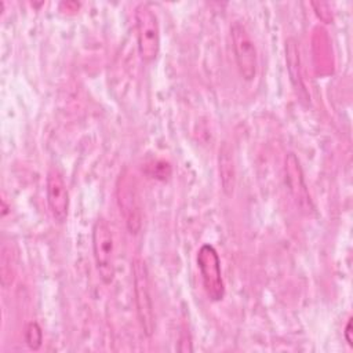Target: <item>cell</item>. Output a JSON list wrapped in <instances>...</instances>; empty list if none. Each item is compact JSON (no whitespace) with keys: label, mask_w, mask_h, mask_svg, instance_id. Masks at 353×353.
I'll return each instance as SVG.
<instances>
[{"label":"cell","mask_w":353,"mask_h":353,"mask_svg":"<svg viewBox=\"0 0 353 353\" xmlns=\"http://www.w3.org/2000/svg\"><path fill=\"white\" fill-rule=\"evenodd\" d=\"M343 335H345V339H346L347 345H349V346H353V338H352V317H350V319L347 320V323H346Z\"/></svg>","instance_id":"14"},{"label":"cell","mask_w":353,"mask_h":353,"mask_svg":"<svg viewBox=\"0 0 353 353\" xmlns=\"http://www.w3.org/2000/svg\"><path fill=\"white\" fill-rule=\"evenodd\" d=\"M230 37L237 69L244 80H252L258 70V52L247 28L234 22L230 26Z\"/></svg>","instance_id":"4"},{"label":"cell","mask_w":353,"mask_h":353,"mask_svg":"<svg viewBox=\"0 0 353 353\" xmlns=\"http://www.w3.org/2000/svg\"><path fill=\"white\" fill-rule=\"evenodd\" d=\"M218 171H219V182H221L222 192L226 196H232L236 186V165H234L233 150L228 142H223L219 148Z\"/></svg>","instance_id":"10"},{"label":"cell","mask_w":353,"mask_h":353,"mask_svg":"<svg viewBox=\"0 0 353 353\" xmlns=\"http://www.w3.org/2000/svg\"><path fill=\"white\" fill-rule=\"evenodd\" d=\"M25 341L30 349H33V350L40 349L41 342H43V332H41L40 325L36 321H32L26 325Z\"/></svg>","instance_id":"12"},{"label":"cell","mask_w":353,"mask_h":353,"mask_svg":"<svg viewBox=\"0 0 353 353\" xmlns=\"http://www.w3.org/2000/svg\"><path fill=\"white\" fill-rule=\"evenodd\" d=\"M312 6L316 8V14H317V17L321 21H324L325 23H331L332 22V14H331L330 7H328L327 3H323V1L316 3V1H313Z\"/></svg>","instance_id":"13"},{"label":"cell","mask_w":353,"mask_h":353,"mask_svg":"<svg viewBox=\"0 0 353 353\" xmlns=\"http://www.w3.org/2000/svg\"><path fill=\"white\" fill-rule=\"evenodd\" d=\"M132 284L137 314L141 328L146 336H152L156 328V316L150 292L148 268L145 261L141 258H135L132 261Z\"/></svg>","instance_id":"1"},{"label":"cell","mask_w":353,"mask_h":353,"mask_svg":"<svg viewBox=\"0 0 353 353\" xmlns=\"http://www.w3.org/2000/svg\"><path fill=\"white\" fill-rule=\"evenodd\" d=\"M11 244L4 243L1 245V258H0V280L3 287H8L14 279V266L11 255Z\"/></svg>","instance_id":"11"},{"label":"cell","mask_w":353,"mask_h":353,"mask_svg":"<svg viewBox=\"0 0 353 353\" xmlns=\"http://www.w3.org/2000/svg\"><path fill=\"white\" fill-rule=\"evenodd\" d=\"M285 63H287V70H288L291 84H292L294 90L296 91L298 97L302 101L309 99L307 91L305 88L303 77H302V63H301L299 46H298V41L294 37H288L285 40Z\"/></svg>","instance_id":"9"},{"label":"cell","mask_w":353,"mask_h":353,"mask_svg":"<svg viewBox=\"0 0 353 353\" xmlns=\"http://www.w3.org/2000/svg\"><path fill=\"white\" fill-rule=\"evenodd\" d=\"M134 17L138 54L143 62H152L160 51V26L157 15L148 3H141L137 6Z\"/></svg>","instance_id":"2"},{"label":"cell","mask_w":353,"mask_h":353,"mask_svg":"<svg viewBox=\"0 0 353 353\" xmlns=\"http://www.w3.org/2000/svg\"><path fill=\"white\" fill-rule=\"evenodd\" d=\"M285 181L291 192V196L296 205L299 207V210L307 214L312 212L313 204L305 183L302 167L298 157L294 153H288L285 156Z\"/></svg>","instance_id":"8"},{"label":"cell","mask_w":353,"mask_h":353,"mask_svg":"<svg viewBox=\"0 0 353 353\" xmlns=\"http://www.w3.org/2000/svg\"><path fill=\"white\" fill-rule=\"evenodd\" d=\"M92 252L101 280L110 284L114 279V243L110 226L98 218L92 226Z\"/></svg>","instance_id":"3"},{"label":"cell","mask_w":353,"mask_h":353,"mask_svg":"<svg viewBox=\"0 0 353 353\" xmlns=\"http://www.w3.org/2000/svg\"><path fill=\"white\" fill-rule=\"evenodd\" d=\"M197 266L201 274L203 288L211 301H221L225 295V284L221 273V261L211 244H204L197 252Z\"/></svg>","instance_id":"5"},{"label":"cell","mask_w":353,"mask_h":353,"mask_svg":"<svg viewBox=\"0 0 353 353\" xmlns=\"http://www.w3.org/2000/svg\"><path fill=\"white\" fill-rule=\"evenodd\" d=\"M47 203L52 218L58 223H63L69 214V190L62 178V174L57 168H51L47 172L46 179Z\"/></svg>","instance_id":"7"},{"label":"cell","mask_w":353,"mask_h":353,"mask_svg":"<svg viewBox=\"0 0 353 353\" xmlns=\"http://www.w3.org/2000/svg\"><path fill=\"white\" fill-rule=\"evenodd\" d=\"M117 204L123 218L125 221V226L130 233H138L142 226V211H141V200L137 189V182L134 175L123 174L117 181L116 188Z\"/></svg>","instance_id":"6"}]
</instances>
